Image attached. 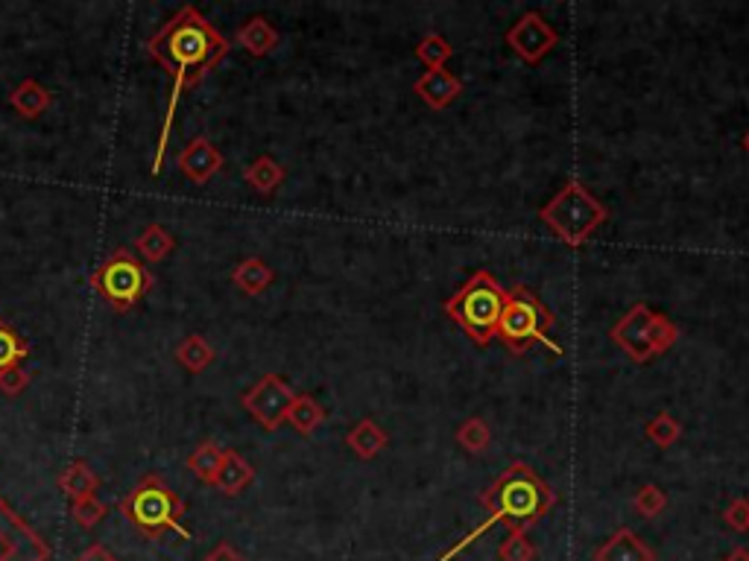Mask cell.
I'll return each mask as SVG.
<instances>
[{"label":"cell","mask_w":749,"mask_h":561,"mask_svg":"<svg viewBox=\"0 0 749 561\" xmlns=\"http://www.w3.org/2000/svg\"><path fill=\"white\" fill-rule=\"evenodd\" d=\"M747 550H749V547H747Z\"/></svg>","instance_id":"cell-40"},{"label":"cell","mask_w":749,"mask_h":561,"mask_svg":"<svg viewBox=\"0 0 749 561\" xmlns=\"http://www.w3.org/2000/svg\"><path fill=\"white\" fill-rule=\"evenodd\" d=\"M173 249H176V237L159 223L147 225V228L138 234V240H135V252L150 263H159L164 261V258H170Z\"/></svg>","instance_id":"cell-18"},{"label":"cell","mask_w":749,"mask_h":561,"mask_svg":"<svg viewBox=\"0 0 749 561\" xmlns=\"http://www.w3.org/2000/svg\"><path fill=\"white\" fill-rule=\"evenodd\" d=\"M91 287L103 296L114 310L135 308L152 290V275L147 266L130 252L118 249L103 261V266L91 275Z\"/></svg>","instance_id":"cell-7"},{"label":"cell","mask_w":749,"mask_h":561,"mask_svg":"<svg viewBox=\"0 0 749 561\" xmlns=\"http://www.w3.org/2000/svg\"><path fill=\"white\" fill-rule=\"evenodd\" d=\"M560 41V33L539 15V12H527L515 21L509 33H506V45L513 47L518 59H525L527 65H539L553 47Z\"/></svg>","instance_id":"cell-10"},{"label":"cell","mask_w":749,"mask_h":561,"mask_svg":"<svg viewBox=\"0 0 749 561\" xmlns=\"http://www.w3.org/2000/svg\"><path fill=\"white\" fill-rule=\"evenodd\" d=\"M386 441H390L386 439V433L381 431L372 419L357 421L355 427H352L346 436V445L355 450L360 459H374L381 450L386 448Z\"/></svg>","instance_id":"cell-19"},{"label":"cell","mask_w":749,"mask_h":561,"mask_svg":"<svg viewBox=\"0 0 749 561\" xmlns=\"http://www.w3.org/2000/svg\"><path fill=\"white\" fill-rule=\"evenodd\" d=\"M723 561H749V550L747 547H738V550H732Z\"/></svg>","instance_id":"cell-38"},{"label":"cell","mask_w":749,"mask_h":561,"mask_svg":"<svg viewBox=\"0 0 749 561\" xmlns=\"http://www.w3.org/2000/svg\"><path fill=\"white\" fill-rule=\"evenodd\" d=\"M744 150L749 152V132H747V135H744Z\"/></svg>","instance_id":"cell-39"},{"label":"cell","mask_w":749,"mask_h":561,"mask_svg":"<svg viewBox=\"0 0 749 561\" xmlns=\"http://www.w3.org/2000/svg\"><path fill=\"white\" fill-rule=\"evenodd\" d=\"M726 524L738 533H747L749 529V500H732L729 509H726Z\"/></svg>","instance_id":"cell-35"},{"label":"cell","mask_w":749,"mask_h":561,"mask_svg":"<svg viewBox=\"0 0 749 561\" xmlns=\"http://www.w3.org/2000/svg\"><path fill=\"white\" fill-rule=\"evenodd\" d=\"M413 91L419 94L421 103L431 105V109H449L463 91V83L445 67H437V71H425L413 85Z\"/></svg>","instance_id":"cell-13"},{"label":"cell","mask_w":749,"mask_h":561,"mask_svg":"<svg viewBox=\"0 0 749 561\" xmlns=\"http://www.w3.org/2000/svg\"><path fill=\"white\" fill-rule=\"evenodd\" d=\"M293 389L279 374H263L261 381L244 395L246 412L253 415L263 431H279L281 424L287 421V410L293 403Z\"/></svg>","instance_id":"cell-8"},{"label":"cell","mask_w":749,"mask_h":561,"mask_svg":"<svg viewBox=\"0 0 749 561\" xmlns=\"http://www.w3.org/2000/svg\"><path fill=\"white\" fill-rule=\"evenodd\" d=\"M206 561H246V559H244V552L234 550L232 544H229V541H220V544H217V547H214V550L208 552Z\"/></svg>","instance_id":"cell-36"},{"label":"cell","mask_w":749,"mask_h":561,"mask_svg":"<svg viewBox=\"0 0 749 561\" xmlns=\"http://www.w3.org/2000/svg\"><path fill=\"white\" fill-rule=\"evenodd\" d=\"M650 322H653V310L647 304H636L627 316L621 319L618 325L609 331V337L621 351L636 360V363H647L653 360V346H650Z\"/></svg>","instance_id":"cell-11"},{"label":"cell","mask_w":749,"mask_h":561,"mask_svg":"<svg viewBox=\"0 0 749 561\" xmlns=\"http://www.w3.org/2000/svg\"><path fill=\"white\" fill-rule=\"evenodd\" d=\"M548 228L560 237L565 246H582L589 244L594 232L609 220V208L594 199L580 182H568L560 194L539 211Z\"/></svg>","instance_id":"cell-5"},{"label":"cell","mask_w":749,"mask_h":561,"mask_svg":"<svg viewBox=\"0 0 749 561\" xmlns=\"http://www.w3.org/2000/svg\"><path fill=\"white\" fill-rule=\"evenodd\" d=\"M457 441L468 453H483L492 445V431L483 419H466L459 424Z\"/></svg>","instance_id":"cell-28"},{"label":"cell","mask_w":749,"mask_h":561,"mask_svg":"<svg viewBox=\"0 0 749 561\" xmlns=\"http://www.w3.org/2000/svg\"><path fill=\"white\" fill-rule=\"evenodd\" d=\"M551 327L553 313L527 287H513L506 292V308L501 322H498V337L504 339V346L513 354H525L527 348L536 346V342L551 348L553 354H562V348L553 342Z\"/></svg>","instance_id":"cell-6"},{"label":"cell","mask_w":749,"mask_h":561,"mask_svg":"<svg viewBox=\"0 0 749 561\" xmlns=\"http://www.w3.org/2000/svg\"><path fill=\"white\" fill-rule=\"evenodd\" d=\"M594 561H655V552L624 526L594 552Z\"/></svg>","instance_id":"cell-14"},{"label":"cell","mask_w":749,"mask_h":561,"mask_svg":"<svg viewBox=\"0 0 749 561\" xmlns=\"http://www.w3.org/2000/svg\"><path fill=\"white\" fill-rule=\"evenodd\" d=\"M253 479H255V467L249 465L241 453L225 450L223 465H220V471H217V477L211 486H214L217 491H223V495L234 497V495H241V491H244Z\"/></svg>","instance_id":"cell-15"},{"label":"cell","mask_w":749,"mask_h":561,"mask_svg":"<svg viewBox=\"0 0 749 561\" xmlns=\"http://www.w3.org/2000/svg\"><path fill=\"white\" fill-rule=\"evenodd\" d=\"M223 457H225V450L217 445V441H202L191 457H187V467L197 474L202 483H214V477H217V471H220V465H223Z\"/></svg>","instance_id":"cell-24"},{"label":"cell","mask_w":749,"mask_h":561,"mask_svg":"<svg viewBox=\"0 0 749 561\" xmlns=\"http://www.w3.org/2000/svg\"><path fill=\"white\" fill-rule=\"evenodd\" d=\"M29 386V374L21 369V365H12L7 372H0V392L7 398H19L24 389Z\"/></svg>","instance_id":"cell-34"},{"label":"cell","mask_w":749,"mask_h":561,"mask_svg":"<svg viewBox=\"0 0 749 561\" xmlns=\"http://www.w3.org/2000/svg\"><path fill=\"white\" fill-rule=\"evenodd\" d=\"M498 556H501V561H533L536 547L530 544V538H527L525 533L513 529V533L506 535V541L501 544Z\"/></svg>","instance_id":"cell-32"},{"label":"cell","mask_w":749,"mask_h":561,"mask_svg":"<svg viewBox=\"0 0 749 561\" xmlns=\"http://www.w3.org/2000/svg\"><path fill=\"white\" fill-rule=\"evenodd\" d=\"M326 421V410L319 407V401L314 395H296L287 410V424H293V431L302 433V436H310V433L319 431V424Z\"/></svg>","instance_id":"cell-22"},{"label":"cell","mask_w":749,"mask_h":561,"mask_svg":"<svg viewBox=\"0 0 749 561\" xmlns=\"http://www.w3.org/2000/svg\"><path fill=\"white\" fill-rule=\"evenodd\" d=\"M480 503L487 506V521H483L478 529H471L463 541L454 544L449 552H442L440 561H451L457 552L466 550L471 541H478L480 535L489 533L495 524H504L509 533H513V529L527 533L530 526L539 524L544 514L556 506V495H553V488L548 486L527 462H513V465L506 467L504 474L483 491Z\"/></svg>","instance_id":"cell-2"},{"label":"cell","mask_w":749,"mask_h":561,"mask_svg":"<svg viewBox=\"0 0 749 561\" xmlns=\"http://www.w3.org/2000/svg\"><path fill=\"white\" fill-rule=\"evenodd\" d=\"M416 57L428 65V71H437V67H445V62L454 57V47H451L440 33H428V36L416 45Z\"/></svg>","instance_id":"cell-27"},{"label":"cell","mask_w":749,"mask_h":561,"mask_svg":"<svg viewBox=\"0 0 749 561\" xmlns=\"http://www.w3.org/2000/svg\"><path fill=\"white\" fill-rule=\"evenodd\" d=\"M179 170L191 182L206 185V182H211L223 170V152L217 150L208 138H194L185 150L179 152Z\"/></svg>","instance_id":"cell-12"},{"label":"cell","mask_w":749,"mask_h":561,"mask_svg":"<svg viewBox=\"0 0 749 561\" xmlns=\"http://www.w3.org/2000/svg\"><path fill=\"white\" fill-rule=\"evenodd\" d=\"M71 514H74L76 524L85 526V529H91V526H97L103 521L106 503L97 495L83 497V500H74V503H71Z\"/></svg>","instance_id":"cell-31"},{"label":"cell","mask_w":749,"mask_h":561,"mask_svg":"<svg viewBox=\"0 0 749 561\" xmlns=\"http://www.w3.org/2000/svg\"><path fill=\"white\" fill-rule=\"evenodd\" d=\"M59 488L65 491L67 500H83V497H94L100 488V477L94 474V467L85 459H76L59 474Z\"/></svg>","instance_id":"cell-17"},{"label":"cell","mask_w":749,"mask_h":561,"mask_svg":"<svg viewBox=\"0 0 749 561\" xmlns=\"http://www.w3.org/2000/svg\"><path fill=\"white\" fill-rule=\"evenodd\" d=\"M50 547L0 497V561H47Z\"/></svg>","instance_id":"cell-9"},{"label":"cell","mask_w":749,"mask_h":561,"mask_svg":"<svg viewBox=\"0 0 749 561\" xmlns=\"http://www.w3.org/2000/svg\"><path fill=\"white\" fill-rule=\"evenodd\" d=\"M504 308L506 290L492 272L480 270L445 301V316L457 322L478 346H489L498 337V322L504 316Z\"/></svg>","instance_id":"cell-3"},{"label":"cell","mask_w":749,"mask_h":561,"mask_svg":"<svg viewBox=\"0 0 749 561\" xmlns=\"http://www.w3.org/2000/svg\"><path fill=\"white\" fill-rule=\"evenodd\" d=\"M244 178L246 185L255 187L258 194H272V190H279L281 182H284V167H281L272 155H261V159H255L253 164L246 167Z\"/></svg>","instance_id":"cell-23"},{"label":"cell","mask_w":749,"mask_h":561,"mask_svg":"<svg viewBox=\"0 0 749 561\" xmlns=\"http://www.w3.org/2000/svg\"><path fill=\"white\" fill-rule=\"evenodd\" d=\"M10 103L21 117H38V114H45L47 109H50L53 100H50V91H47L45 85L36 83V79H24V83L10 94Z\"/></svg>","instance_id":"cell-20"},{"label":"cell","mask_w":749,"mask_h":561,"mask_svg":"<svg viewBox=\"0 0 749 561\" xmlns=\"http://www.w3.org/2000/svg\"><path fill=\"white\" fill-rule=\"evenodd\" d=\"M676 339H679V327H676L667 316H662V313H653V322H650V346H653V357L665 354L667 348H674Z\"/></svg>","instance_id":"cell-30"},{"label":"cell","mask_w":749,"mask_h":561,"mask_svg":"<svg viewBox=\"0 0 749 561\" xmlns=\"http://www.w3.org/2000/svg\"><path fill=\"white\" fill-rule=\"evenodd\" d=\"M27 342L21 337L19 331L0 319V372H7L12 365H21V360L27 357Z\"/></svg>","instance_id":"cell-26"},{"label":"cell","mask_w":749,"mask_h":561,"mask_svg":"<svg viewBox=\"0 0 749 561\" xmlns=\"http://www.w3.org/2000/svg\"><path fill=\"white\" fill-rule=\"evenodd\" d=\"M633 506H636L638 514H644V518H655V514H662V509L667 506V495L659 486H653V483H647V486L638 488V495H636V500H633Z\"/></svg>","instance_id":"cell-33"},{"label":"cell","mask_w":749,"mask_h":561,"mask_svg":"<svg viewBox=\"0 0 749 561\" xmlns=\"http://www.w3.org/2000/svg\"><path fill=\"white\" fill-rule=\"evenodd\" d=\"M272 270L261 258H246L232 270V280L237 284V290H244L246 296H261L272 284Z\"/></svg>","instance_id":"cell-21"},{"label":"cell","mask_w":749,"mask_h":561,"mask_svg":"<svg viewBox=\"0 0 749 561\" xmlns=\"http://www.w3.org/2000/svg\"><path fill=\"white\" fill-rule=\"evenodd\" d=\"M647 436H650V441H655L659 448H671V445H676V439L683 436V424H679L674 415L659 412V415L647 424Z\"/></svg>","instance_id":"cell-29"},{"label":"cell","mask_w":749,"mask_h":561,"mask_svg":"<svg viewBox=\"0 0 749 561\" xmlns=\"http://www.w3.org/2000/svg\"><path fill=\"white\" fill-rule=\"evenodd\" d=\"M150 57L173 76V91H170L168 112L159 132V150L152 159V173H159L164 150H168L170 129L176 121V105L187 88L202 79L211 67L220 65V59L229 53V41L217 33L197 7H182L156 36L147 41Z\"/></svg>","instance_id":"cell-1"},{"label":"cell","mask_w":749,"mask_h":561,"mask_svg":"<svg viewBox=\"0 0 749 561\" xmlns=\"http://www.w3.org/2000/svg\"><path fill=\"white\" fill-rule=\"evenodd\" d=\"M237 45L244 47L246 53H253V57H267V53H272L279 47V33H275L270 21L255 15V18H249L244 27L237 29Z\"/></svg>","instance_id":"cell-16"},{"label":"cell","mask_w":749,"mask_h":561,"mask_svg":"<svg viewBox=\"0 0 749 561\" xmlns=\"http://www.w3.org/2000/svg\"><path fill=\"white\" fill-rule=\"evenodd\" d=\"M76 561H118V556H112V552L106 550L103 544H94V547H88Z\"/></svg>","instance_id":"cell-37"},{"label":"cell","mask_w":749,"mask_h":561,"mask_svg":"<svg viewBox=\"0 0 749 561\" xmlns=\"http://www.w3.org/2000/svg\"><path fill=\"white\" fill-rule=\"evenodd\" d=\"M121 514L138 533L147 535L150 541H159L164 533H176L185 541L194 538L191 529L182 526V514H185L182 497L159 474H147L130 495L123 497Z\"/></svg>","instance_id":"cell-4"},{"label":"cell","mask_w":749,"mask_h":561,"mask_svg":"<svg viewBox=\"0 0 749 561\" xmlns=\"http://www.w3.org/2000/svg\"><path fill=\"white\" fill-rule=\"evenodd\" d=\"M176 360H179V365L187 369L191 374H199V372H206L208 365L214 363V348L208 346L202 337H187L179 342Z\"/></svg>","instance_id":"cell-25"}]
</instances>
